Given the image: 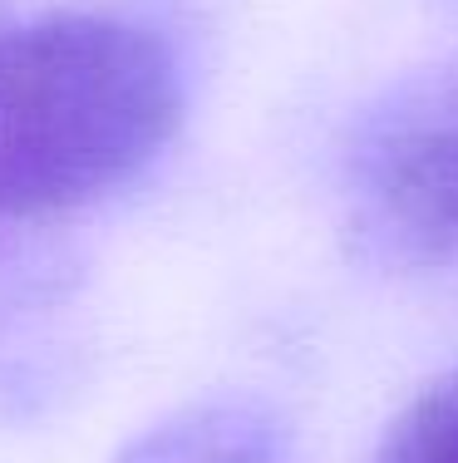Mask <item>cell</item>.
Returning a JSON list of instances; mask_svg holds the SVG:
<instances>
[{"mask_svg": "<svg viewBox=\"0 0 458 463\" xmlns=\"http://www.w3.org/2000/svg\"><path fill=\"white\" fill-rule=\"evenodd\" d=\"M182 118V80L153 30L60 15L0 30V222L99 203L144 173Z\"/></svg>", "mask_w": 458, "mask_h": 463, "instance_id": "cell-1", "label": "cell"}, {"mask_svg": "<svg viewBox=\"0 0 458 463\" xmlns=\"http://www.w3.org/2000/svg\"><path fill=\"white\" fill-rule=\"evenodd\" d=\"M375 197L414 241L458 251V90L434 94L379 138Z\"/></svg>", "mask_w": 458, "mask_h": 463, "instance_id": "cell-2", "label": "cell"}, {"mask_svg": "<svg viewBox=\"0 0 458 463\" xmlns=\"http://www.w3.org/2000/svg\"><path fill=\"white\" fill-rule=\"evenodd\" d=\"M124 463H281L276 434L247 410H202L148 434Z\"/></svg>", "mask_w": 458, "mask_h": 463, "instance_id": "cell-3", "label": "cell"}, {"mask_svg": "<svg viewBox=\"0 0 458 463\" xmlns=\"http://www.w3.org/2000/svg\"><path fill=\"white\" fill-rule=\"evenodd\" d=\"M375 463H458V370L434 380L395 419Z\"/></svg>", "mask_w": 458, "mask_h": 463, "instance_id": "cell-4", "label": "cell"}]
</instances>
